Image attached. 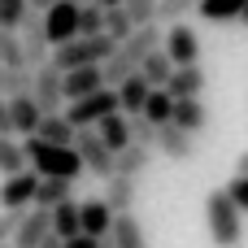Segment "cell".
I'll return each mask as SVG.
<instances>
[{"instance_id":"cell-1","label":"cell","mask_w":248,"mask_h":248,"mask_svg":"<svg viewBox=\"0 0 248 248\" xmlns=\"http://www.w3.org/2000/svg\"><path fill=\"white\" fill-rule=\"evenodd\" d=\"M157 48H161V22H144V26H135V31H131L122 44H113L109 61L100 65V78H105V87H118L122 78L140 74L144 57H148V52H157Z\"/></svg>"},{"instance_id":"cell-2","label":"cell","mask_w":248,"mask_h":248,"mask_svg":"<svg viewBox=\"0 0 248 248\" xmlns=\"http://www.w3.org/2000/svg\"><path fill=\"white\" fill-rule=\"evenodd\" d=\"M22 157H26V170H31L35 179H70V183H74V179L83 174V161H78L74 148L44 144V140H35V135H26Z\"/></svg>"},{"instance_id":"cell-3","label":"cell","mask_w":248,"mask_h":248,"mask_svg":"<svg viewBox=\"0 0 248 248\" xmlns=\"http://www.w3.org/2000/svg\"><path fill=\"white\" fill-rule=\"evenodd\" d=\"M205 227H209V240L218 248H240L244 244V214L227 196V187H214L205 196Z\"/></svg>"},{"instance_id":"cell-4","label":"cell","mask_w":248,"mask_h":248,"mask_svg":"<svg viewBox=\"0 0 248 248\" xmlns=\"http://www.w3.org/2000/svg\"><path fill=\"white\" fill-rule=\"evenodd\" d=\"M109 52H113L109 35H74L70 44H61V48L48 52V65L65 74V70H78V65H105Z\"/></svg>"},{"instance_id":"cell-5","label":"cell","mask_w":248,"mask_h":248,"mask_svg":"<svg viewBox=\"0 0 248 248\" xmlns=\"http://www.w3.org/2000/svg\"><path fill=\"white\" fill-rule=\"evenodd\" d=\"M109 113H118V92H113V87H100V92H92V96H83V100H70V105L61 109V118H65L74 131L96 126V122L109 118Z\"/></svg>"},{"instance_id":"cell-6","label":"cell","mask_w":248,"mask_h":248,"mask_svg":"<svg viewBox=\"0 0 248 248\" xmlns=\"http://www.w3.org/2000/svg\"><path fill=\"white\" fill-rule=\"evenodd\" d=\"M161 52L170 57V65H201V35L192 22H170L161 26Z\"/></svg>"},{"instance_id":"cell-7","label":"cell","mask_w":248,"mask_h":248,"mask_svg":"<svg viewBox=\"0 0 248 248\" xmlns=\"http://www.w3.org/2000/svg\"><path fill=\"white\" fill-rule=\"evenodd\" d=\"M74 153H78V161H83V174H96V179H109L113 174V153L96 140V131L92 126H83V131H74V144H70Z\"/></svg>"},{"instance_id":"cell-8","label":"cell","mask_w":248,"mask_h":248,"mask_svg":"<svg viewBox=\"0 0 248 248\" xmlns=\"http://www.w3.org/2000/svg\"><path fill=\"white\" fill-rule=\"evenodd\" d=\"M39 17H44V39H48V48H61V44H70V39L78 35V4H70V0H57V4L44 9Z\"/></svg>"},{"instance_id":"cell-9","label":"cell","mask_w":248,"mask_h":248,"mask_svg":"<svg viewBox=\"0 0 248 248\" xmlns=\"http://www.w3.org/2000/svg\"><path fill=\"white\" fill-rule=\"evenodd\" d=\"M31 100H35L39 113H61V109H65V96H61V70H52V65L31 70Z\"/></svg>"},{"instance_id":"cell-10","label":"cell","mask_w":248,"mask_h":248,"mask_svg":"<svg viewBox=\"0 0 248 248\" xmlns=\"http://www.w3.org/2000/svg\"><path fill=\"white\" fill-rule=\"evenodd\" d=\"M17 39H22V57H26V70H39L48 65V39H44V17L26 9V17L17 22Z\"/></svg>"},{"instance_id":"cell-11","label":"cell","mask_w":248,"mask_h":248,"mask_svg":"<svg viewBox=\"0 0 248 248\" xmlns=\"http://www.w3.org/2000/svg\"><path fill=\"white\" fill-rule=\"evenodd\" d=\"M153 148H157L166 161H192V157H196V140H192L187 131H179L174 122H166V126L153 131Z\"/></svg>"},{"instance_id":"cell-12","label":"cell","mask_w":248,"mask_h":248,"mask_svg":"<svg viewBox=\"0 0 248 248\" xmlns=\"http://www.w3.org/2000/svg\"><path fill=\"white\" fill-rule=\"evenodd\" d=\"M170 100H201L205 96V70L201 65H174L170 83L161 87Z\"/></svg>"},{"instance_id":"cell-13","label":"cell","mask_w":248,"mask_h":248,"mask_svg":"<svg viewBox=\"0 0 248 248\" xmlns=\"http://www.w3.org/2000/svg\"><path fill=\"white\" fill-rule=\"evenodd\" d=\"M100 87H105L100 65H78V70H65V74H61V96H65V105H70V100H83V96H92V92H100Z\"/></svg>"},{"instance_id":"cell-14","label":"cell","mask_w":248,"mask_h":248,"mask_svg":"<svg viewBox=\"0 0 248 248\" xmlns=\"http://www.w3.org/2000/svg\"><path fill=\"white\" fill-rule=\"evenodd\" d=\"M52 235V227H48V209H26L22 214V222H17V231H13V248H39L44 240Z\"/></svg>"},{"instance_id":"cell-15","label":"cell","mask_w":248,"mask_h":248,"mask_svg":"<svg viewBox=\"0 0 248 248\" xmlns=\"http://www.w3.org/2000/svg\"><path fill=\"white\" fill-rule=\"evenodd\" d=\"M35 183H39V179H35L31 170L9 174V179L0 183V209H17V214H22V209L31 205V196H35Z\"/></svg>"},{"instance_id":"cell-16","label":"cell","mask_w":248,"mask_h":248,"mask_svg":"<svg viewBox=\"0 0 248 248\" xmlns=\"http://www.w3.org/2000/svg\"><path fill=\"white\" fill-rule=\"evenodd\" d=\"M135 196H140V183L135 179H122V174H109L105 179V205H109V214H131L135 209Z\"/></svg>"},{"instance_id":"cell-17","label":"cell","mask_w":248,"mask_h":248,"mask_svg":"<svg viewBox=\"0 0 248 248\" xmlns=\"http://www.w3.org/2000/svg\"><path fill=\"white\" fill-rule=\"evenodd\" d=\"M109 222H113V214H109L105 201H78V231H83V235L105 240V235H109Z\"/></svg>"},{"instance_id":"cell-18","label":"cell","mask_w":248,"mask_h":248,"mask_svg":"<svg viewBox=\"0 0 248 248\" xmlns=\"http://www.w3.org/2000/svg\"><path fill=\"white\" fill-rule=\"evenodd\" d=\"M109 240H113V248H148V235H144V227H140L135 214H113Z\"/></svg>"},{"instance_id":"cell-19","label":"cell","mask_w":248,"mask_h":248,"mask_svg":"<svg viewBox=\"0 0 248 248\" xmlns=\"http://www.w3.org/2000/svg\"><path fill=\"white\" fill-rule=\"evenodd\" d=\"M170 122H174L179 131H187V135H201V131L209 126V109H205V100H174Z\"/></svg>"},{"instance_id":"cell-20","label":"cell","mask_w":248,"mask_h":248,"mask_svg":"<svg viewBox=\"0 0 248 248\" xmlns=\"http://www.w3.org/2000/svg\"><path fill=\"white\" fill-rule=\"evenodd\" d=\"M144 170H153V148L126 144L122 153H113V174H122V179H135V183H140V174H144Z\"/></svg>"},{"instance_id":"cell-21","label":"cell","mask_w":248,"mask_h":248,"mask_svg":"<svg viewBox=\"0 0 248 248\" xmlns=\"http://www.w3.org/2000/svg\"><path fill=\"white\" fill-rule=\"evenodd\" d=\"M113 92H118V113H122V118H135V113L144 109V100H148V92H153V87H148L140 74H131V78H122Z\"/></svg>"},{"instance_id":"cell-22","label":"cell","mask_w":248,"mask_h":248,"mask_svg":"<svg viewBox=\"0 0 248 248\" xmlns=\"http://www.w3.org/2000/svg\"><path fill=\"white\" fill-rule=\"evenodd\" d=\"M39 118H44V113L35 109L31 96H13V100H9V131H13V135H35Z\"/></svg>"},{"instance_id":"cell-23","label":"cell","mask_w":248,"mask_h":248,"mask_svg":"<svg viewBox=\"0 0 248 248\" xmlns=\"http://www.w3.org/2000/svg\"><path fill=\"white\" fill-rule=\"evenodd\" d=\"M61 201H74V183L70 179H39L35 183V196H31L35 209H52Z\"/></svg>"},{"instance_id":"cell-24","label":"cell","mask_w":248,"mask_h":248,"mask_svg":"<svg viewBox=\"0 0 248 248\" xmlns=\"http://www.w3.org/2000/svg\"><path fill=\"white\" fill-rule=\"evenodd\" d=\"M92 131H96V140H100L109 153H122V148L131 144V135H126V118H122V113H109V118H100Z\"/></svg>"},{"instance_id":"cell-25","label":"cell","mask_w":248,"mask_h":248,"mask_svg":"<svg viewBox=\"0 0 248 248\" xmlns=\"http://www.w3.org/2000/svg\"><path fill=\"white\" fill-rule=\"evenodd\" d=\"M48 227L57 240H74L78 235V201H61L48 209Z\"/></svg>"},{"instance_id":"cell-26","label":"cell","mask_w":248,"mask_h":248,"mask_svg":"<svg viewBox=\"0 0 248 248\" xmlns=\"http://www.w3.org/2000/svg\"><path fill=\"white\" fill-rule=\"evenodd\" d=\"M35 140L70 148V144H74V126H70V122H65L61 113H44V118H39V126H35Z\"/></svg>"},{"instance_id":"cell-27","label":"cell","mask_w":248,"mask_h":248,"mask_svg":"<svg viewBox=\"0 0 248 248\" xmlns=\"http://www.w3.org/2000/svg\"><path fill=\"white\" fill-rule=\"evenodd\" d=\"M170 74H174V65H170V57L157 48V52H148L144 57V65H140V78L148 83V87H166L170 83Z\"/></svg>"},{"instance_id":"cell-28","label":"cell","mask_w":248,"mask_h":248,"mask_svg":"<svg viewBox=\"0 0 248 248\" xmlns=\"http://www.w3.org/2000/svg\"><path fill=\"white\" fill-rule=\"evenodd\" d=\"M170 109H174V100H170L161 87H153V92H148V100H144V109H140V118H144V122H153V126H166V122H170Z\"/></svg>"},{"instance_id":"cell-29","label":"cell","mask_w":248,"mask_h":248,"mask_svg":"<svg viewBox=\"0 0 248 248\" xmlns=\"http://www.w3.org/2000/svg\"><path fill=\"white\" fill-rule=\"evenodd\" d=\"M244 4L248 0H201L196 13H201L205 22H235V17L244 13Z\"/></svg>"},{"instance_id":"cell-30","label":"cell","mask_w":248,"mask_h":248,"mask_svg":"<svg viewBox=\"0 0 248 248\" xmlns=\"http://www.w3.org/2000/svg\"><path fill=\"white\" fill-rule=\"evenodd\" d=\"M26 170V157H22V144L13 135H0V174H22Z\"/></svg>"},{"instance_id":"cell-31","label":"cell","mask_w":248,"mask_h":248,"mask_svg":"<svg viewBox=\"0 0 248 248\" xmlns=\"http://www.w3.org/2000/svg\"><path fill=\"white\" fill-rule=\"evenodd\" d=\"M0 65H4V70H26V57H22V39H17V31H0Z\"/></svg>"},{"instance_id":"cell-32","label":"cell","mask_w":248,"mask_h":248,"mask_svg":"<svg viewBox=\"0 0 248 248\" xmlns=\"http://www.w3.org/2000/svg\"><path fill=\"white\" fill-rule=\"evenodd\" d=\"M0 96H4V100L31 96V70H4V65H0Z\"/></svg>"},{"instance_id":"cell-33","label":"cell","mask_w":248,"mask_h":248,"mask_svg":"<svg viewBox=\"0 0 248 248\" xmlns=\"http://www.w3.org/2000/svg\"><path fill=\"white\" fill-rule=\"evenodd\" d=\"M201 0H157V22L170 26V22H187V13H196Z\"/></svg>"},{"instance_id":"cell-34","label":"cell","mask_w":248,"mask_h":248,"mask_svg":"<svg viewBox=\"0 0 248 248\" xmlns=\"http://www.w3.org/2000/svg\"><path fill=\"white\" fill-rule=\"evenodd\" d=\"M131 31H135V26H131V17L122 13V4H118V9H105V22H100V35H109L113 44H122V39H126Z\"/></svg>"},{"instance_id":"cell-35","label":"cell","mask_w":248,"mask_h":248,"mask_svg":"<svg viewBox=\"0 0 248 248\" xmlns=\"http://www.w3.org/2000/svg\"><path fill=\"white\" fill-rule=\"evenodd\" d=\"M122 13L131 17V26L157 22V0H122Z\"/></svg>"},{"instance_id":"cell-36","label":"cell","mask_w":248,"mask_h":248,"mask_svg":"<svg viewBox=\"0 0 248 248\" xmlns=\"http://www.w3.org/2000/svg\"><path fill=\"white\" fill-rule=\"evenodd\" d=\"M100 22H105V9H96L92 0L78 4V35H100Z\"/></svg>"},{"instance_id":"cell-37","label":"cell","mask_w":248,"mask_h":248,"mask_svg":"<svg viewBox=\"0 0 248 248\" xmlns=\"http://www.w3.org/2000/svg\"><path fill=\"white\" fill-rule=\"evenodd\" d=\"M153 131H157V126H153V122H144L140 113H135V118H126V135H131V144L153 148Z\"/></svg>"},{"instance_id":"cell-38","label":"cell","mask_w":248,"mask_h":248,"mask_svg":"<svg viewBox=\"0 0 248 248\" xmlns=\"http://www.w3.org/2000/svg\"><path fill=\"white\" fill-rule=\"evenodd\" d=\"M22 17H26V0H0V31H17Z\"/></svg>"},{"instance_id":"cell-39","label":"cell","mask_w":248,"mask_h":248,"mask_svg":"<svg viewBox=\"0 0 248 248\" xmlns=\"http://www.w3.org/2000/svg\"><path fill=\"white\" fill-rule=\"evenodd\" d=\"M26 214V209H22ZM22 214L17 209H0V244H13V231H17V222H22Z\"/></svg>"},{"instance_id":"cell-40","label":"cell","mask_w":248,"mask_h":248,"mask_svg":"<svg viewBox=\"0 0 248 248\" xmlns=\"http://www.w3.org/2000/svg\"><path fill=\"white\" fill-rule=\"evenodd\" d=\"M227 196L240 205V214H248V179H240V174H235V179L227 183Z\"/></svg>"},{"instance_id":"cell-41","label":"cell","mask_w":248,"mask_h":248,"mask_svg":"<svg viewBox=\"0 0 248 248\" xmlns=\"http://www.w3.org/2000/svg\"><path fill=\"white\" fill-rule=\"evenodd\" d=\"M61 244H65V248H100V240H92V235H83V231H78L74 240H61Z\"/></svg>"},{"instance_id":"cell-42","label":"cell","mask_w":248,"mask_h":248,"mask_svg":"<svg viewBox=\"0 0 248 248\" xmlns=\"http://www.w3.org/2000/svg\"><path fill=\"white\" fill-rule=\"evenodd\" d=\"M0 135H13V131H9V100H4V96H0Z\"/></svg>"},{"instance_id":"cell-43","label":"cell","mask_w":248,"mask_h":248,"mask_svg":"<svg viewBox=\"0 0 248 248\" xmlns=\"http://www.w3.org/2000/svg\"><path fill=\"white\" fill-rule=\"evenodd\" d=\"M52 4H57V0H26V9H31V13H44V9H52Z\"/></svg>"},{"instance_id":"cell-44","label":"cell","mask_w":248,"mask_h":248,"mask_svg":"<svg viewBox=\"0 0 248 248\" xmlns=\"http://www.w3.org/2000/svg\"><path fill=\"white\" fill-rule=\"evenodd\" d=\"M235 174H240V179H248V153L240 157V161H235Z\"/></svg>"},{"instance_id":"cell-45","label":"cell","mask_w":248,"mask_h":248,"mask_svg":"<svg viewBox=\"0 0 248 248\" xmlns=\"http://www.w3.org/2000/svg\"><path fill=\"white\" fill-rule=\"evenodd\" d=\"M92 4H96V9H118L122 0H92Z\"/></svg>"},{"instance_id":"cell-46","label":"cell","mask_w":248,"mask_h":248,"mask_svg":"<svg viewBox=\"0 0 248 248\" xmlns=\"http://www.w3.org/2000/svg\"><path fill=\"white\" fill-rule=\"evenodd\" d=\"M39 248H65V244H61L57 235H48V240H44V244H39Z\"/></svg>"},{"instance_id":"cell-47","label":"cell","mask_w":248,"mask_h":248,"mask_svg":"<svg viewBox=\"0 0 248 248\" xmlns=\"http://www.w3.org/2000/svg\"><path fill=\"white\" fill-rule=\"evenodd\" d=\"M100 248H113V240H109V235H105V240H100Z\"/></svg>"},{"instance_id":"cell-48","label":"cell","mask_w":248,"mask_h":248,"mask_svg":"<svg viewBox=\"0 0 248 248\" xmlns=\"http://www.w3.org/2000/svg\"><path fill=\"white\" fill-rule=\"evenodd\" d=\"M240 22H244V26H248V4H244V13H240Z\"/></svg>"},{"instance_id":"cell-49","label":"cell","mask_w":248,"mask_h":248,"mask_svg":"<svg viewBox=\"0 0 248 248\" xmlns=\"http://www.w3.org/2000/svg\"><path fill=\"white\" fill-rule=\"evenodd\" d=\"M70 4H87V0H70Z\"/></svg>"},{"instance_id":"cell-50","label":"cell","mask_w":248,"mask_h":248,"mask_svg":"<svg viewBox=\"0 0 248 248\" xmlns=\"http://www.w3.org/2000/svg\"><path fill=\"white\" fill-rule=\"evenodd\" d=\"M0 248H13V244H0Z\"/></svg>"}]
</instances>
